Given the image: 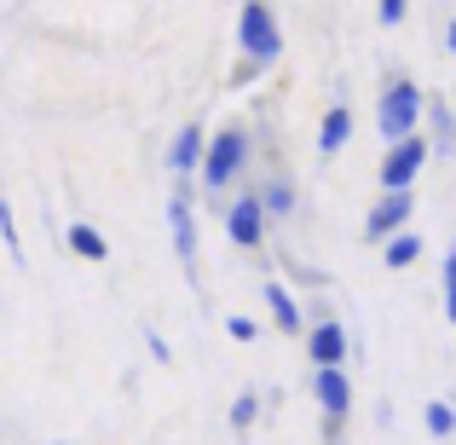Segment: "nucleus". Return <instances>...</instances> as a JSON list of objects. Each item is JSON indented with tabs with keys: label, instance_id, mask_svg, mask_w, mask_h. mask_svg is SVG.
I'll list each match as a JSON object with an SVG mask.
<instances>
[{
	"label": "nucleus",
	"instance_id": "nucleus-15",
	"mask_svg": "<svg viewBox=\"0 0 456 445\" xmlns=\"http://www.w3.org/2000/svg\"><path fill=\"white\" fill-rule=\"evenodd\" d=\"M64 249H69V255H81V260H93V267H104V260H110L104 232H99V226H87V220H69L64 226Z\"/></svg>",
	"mask_w": 456,
	"mask_h": 445
},
{
	"label": "nucleus",
	"instance_id": "nucleus-27",
	"mask_svg": "<svg viewBox=\"0 0 456 445\" xmlns=\"http://www.w3.org/2000/svg\"><path fill=\"white\" fill-rule=\"evenodd\" d=\"M445 53H451V58H456V18H451V23H445Z\"/></svg>",
	"mask_w": 456,
	"mask_h": 445
},
{
	"label": "nucleus",
	"instance_id": "nucleus-4",
	"mask_svg": "<svg viewBox=\"0 0 456 445\" xmlns=\"http://www.w3.org/2000/svg\"><path fill=\"white\" fill-rule=\"evenodd\" d=\"M301 335H306V365H312V370H346L353 358L364 365V347L346 335L341 318H318V324H306Z\"/></svg>",
	"mask_w": 456,
	"mask_h": 445
},
{
	"label": "nucleus",
	"instance_id": "nucleus-12",
	"mask_svg": "<svg viewBox=\"0 0 456 445\" xmlns=\"http://www.w3.org/2000/svg\"><path fill=\"white\" fill-rule=\"evenodd\" d=\"M312 145H318V162H335V156L353 145V111H346V99H335L330 111L318 116V139H312Z\"/></svg>",
	"mask_w": 456,
	"mask_h": 445
},
{
	"label": "nucleus",
	"instance_id": "nucleus-20",
	"mask_svg": "<svg viewBox=\"0 0 456 445\" xmlns=\"http://www.w3.org/2000/svg\"><path fill=\"white\" fill-rule=\"evenodd\" d=\"M439 290H445V318H451V335H456V237H451L445 272H439Z\"/></svg>",
	"mask_w": 456,
	"mask_h": 445
},
{
	"label": "nucleus",
	"instance_id": "nucleus-17",
	"mask_svg": "<svg viewBox=\"0 0 456 445\" xmlns=\"http://www.w3.org/2000/svg\"><path fill=\"white\" fill-rule=\"evenodd\" d=\"M225 423H232V434H237V440H248V434L260 428V393H255V388H243V393L232 400V411H225Z\"/></svg>",
	"mask_w": 456,
	"mask_h": 445
},
{
	"label": "nucleus",
	"instance_id": "nucleus-3",
	"mask_svg": "<svg viewBox=\"0 0 456 445\" xmlns=\"http://www.w3.org/2000/svg\"><path fill=\"white\" fill-rule=\"evenodd\" d=\"M237 46H243V58H255L266 70L283 58V23L272 12V0H243L237 6Z\"/></svg>",
	"mask_w": 456,
	"mask_h": 445
},
{
	"label": "nucleus",
	"instance_id": "nucleus-6",
	"mask_svg": "<svg viewBox=\"0 0 456 445\" xmlns=\"http://www.w3.org/2000/svg\"><path fill=\"white\" fill-rule=\"evenodd\" d=\"M422 168H428V139L411 134V139H399V145H387V156H381V168H376V179H381V191H416Z\"/></svg>",
	"mask_w": 456,
	"mask_h": 445
},
{
	"label": "nucleus",
	"instance_id": "nucleus-14",
	"mask_svg": "<svg viewBox=\"0 0 456 445\" xmlns=\"http://www.w3.org/2000/svg\"><path fill=\"white\" fill-rule=\"evenodd\" d=\"M266 312H272V330L278 335H301L306 330V318H301V301H295V290L289 284H278V278H266Z\"/></svg>",
	"mask_w": 456,
	"mask_h": 445
},
{
	"label": "nucleus",
	"instance_id": "nucleus-8",
	"mask_svg": "<svg viewBox=\"0 0 456 445\" xmlns=\"http://www.w3.org/2000/svg\"><path fill=\"white\" fill-rule=\"evenodd\" d=\"M411 214H416L411 191H381V197L370 202V214H364V243H387V237H399L404 226H411Z\"/></svg>",
	"mask_w": 456,
	"mask_h": 445
},
{
	"label": "nucleus",
	"instance_id": "nucleus-9",
	"mask_svg": "<svg viewBox=\"0 0 456 445\" xmlns=\"http://www.w3.org/2000/svg\"><path fill=\"white\" fill-rule=\"evenodd\" d=\"M260 197V214H266V226H283L301 214V191H295V179L283 174V168H266V179L260 185H248Z\"/></svg>",
	"mask_w": 456,
	"mask_h": 445
},
{
	"label": "nucleus",
	"instance_id": "nucleus-16",
	"mask_svg": "<svg viewBox=\"0 0 456 445\" xmlns=\"http://www.w3.org/2000/svg\"><path fill=\"white\" fill-rule=\"evenodd\" d=\"M381 260H387V272L416 267V260H422V237H416V226H404L399 237H387V243H381Z\"/></svg>",
	"mask_w": 456,
	"mask_h": 445
},
{
	"label": "nucleus",
	"instance_id": "nucleus-22",
	"mask_svg": "<svg viewBox=\"0 0 456 445\" xmlns=\"http://www.w3.org/2000/svg\"><path fill=\"white\" fill-rule=\"evenodd\" d=\"M404 12H411V0H376V23L381 29H399Z\"/></svg>",
	"mask_w": 456,
	"mask_h": 445
},
{
	"label": "nucleus",
	"instance_id": "nucleus-19",
	"mask_svg": "<svg viewBox=\"0 0 456 445\" xmlns=\"http://www.w3.org/2000/svg\"><path fill=\"white\" fill-rule=\"evenodd\" d=\"M0 243H6V260H12V267H29V255H23V237H18V214H12V202H0Z\"/></svg>",
	"mask_w": 456,
	"mask_h": 445
},
{
	"label": "nucleus",
	"instance_id": "nucleus-1",
	"mask_svg": "<svg viewBox=\"0 0 456 445\" xmlns=\"http://www.w3.org/2000/svg\"><path fill=\"white\" fill-rule=\"evenodd\" d=\"M255 168V128L248 122H220L202 145V162H197V191L208 202H220L225 191L243 185V174Z\"/></svg>",
	"mask_w": 456,
	"mask_h": 445
},
{
	"label": "nucleus",
	"instance_id": "nucleus-24",
	"mask_svg": "<svg viewBox=\"0 0 456 445\" xmlns=\"http://www.w3.org/2000/svg\"><path fill=\"white\" fill-rule=\"evenodd\" d=\"M145 353L156 365H174V347H167V335H156V330H145Z\"/></svg>",
	"mask_w": 456,
	"mask_h": 445
},
{
	"label": "nucleus",
	"instance_id": "nucleus-11",
	"mask_svg": "<svg viewBox=\"0 0 456 445\" xmlns=\"http://www.w3.org/2000/svg\"><path fill=\"white\" fill-rule=\"evenodd\" d=\"M422 122H428V156H456V111L445 93H422Z\"/></svg>",
	"mask_w": 456,
	"mask_h": 445
},
{
	"label": "nucleus",
	"instance_id": "nucleus-10",
	"mask_svg": "<svg viewBox=\"0 0 456 445\" xmlns=\"http://www.w3.org/2000/svg\"><path fill=\"white\" fill-rule=\"evenodd\" d=\"M312 400H318L323 423L346 428V416H353V376L346 370H312Z\"/></svg>",
	"mask_w": 456,
	"mask_h": 445
},
{
	"label": "nucleus",
	"instance_id": "nucleus-2",
	"mask_svg": "<svg viewBox=\"0 0 456 445\" xmlns=\"http://www.w3.org/2000/svg\"><path fill=\"white\" fill-rule=\"evenodd\" d=\"M376 128H381L387 145L422 134V87H416L404 70H387V81H381V93H376Z\"/></svg>",
	"mask_w": 456,
	"mask_h": 445
},
{
	"label": "nucleus",
	"instance_id": "nucleus-5",
	"mask_svg": "<svg viewBox=\"0 0 456 445\" xmlns=\"http://www.w3.org/2000/svg\"><path fill=\"white\" fill-rule=\"evenodd\" d=\"M167 232H174V260L185 267V284H197V191L185 179H174V197H167Z\"/></svg>",
	"mask_w": 456,
	"mask_h": 445
},
{
	"label": "nucleus",
	"instance_id": "nucleus-23",
	"mask_svg": "<svg viewBox=\"0 0 456 445\" xmlns=\"http://www.w3.org/2000/svg\"><path fill=\"white\" fill-rule=\"evenodd\" d=\"M260 76H266V64H255V58H243V64H237V70H232L225 81H232V87H255Z\"/></svg>",
	"mask_w": 456,
	"mask_h": 445
},
{
	"label": "nucleus",
	"instance_id": "nucleus-26",
	"mask_svg": "<svg viewBox=\"0 0 456 445\" xmlns=\"http://www.w3.org/2000/svg\"><path fill=\"white\" fill-rule=\"evenodd\" d=\"M323 445H346V428H335V423H323Z\"/></svg>",
	"mask_w": 456,
	"mask_h": 445
},
{
	"label": "nucleus",
	"instance_id": "nucleus-21",
	"mask_svg": "<svg viewBox=\"0 0 456 445\" xmlns=\"http://www.w3.org/2000/svg\"><path fill=\"white\" fill-rule=\"evenodd\" d=\"M225 335H232V342H260V324L255 318H248V312H232V318H225Z\"/></svg>",
	"mask_w": 456,
	"mask_h": 445
},
{
	"label": "nucleus",
	"instance_id": "nucleus-25",
	"mask_svg": "<svg viewBox=\"0 0 456 445\" xmlns=\"http://www.w3.org/2000/svg\"><path fill=\"white\" fill-rule=\"evenodd\" d=\"M370 416H376V428H393V400H376V411H370Z\"/></svg>",
	"mask_w": 456,
	"mask_h": 445
},
{
	"label": "nucleus",
	"instance_id": "nucleus-18",
	"mask_svg": "<svg viewBox=\"0 0 456 445\" xmlns=\"http://www.w3.org/2000/svg\"><path fill=\"white\" fill-rule=\"evenodd\" d=\"M422 428H428L434 440H451V434H456V405H451V400H428V405H422Z\"/></svg>",
	"mask_w": 456,
	"mask_h": 445
},
{
	"label": "nucleus",
	"instance_id": "nucleus-13",
	"mask_svg": "<svg viewBox=\"0 0 456 445\" xmlns=\"http://www.w3.org/2000/svg\"><path fill=\"white\" fill-rule=\"evenodd\" d=\"M202 145H208V128H202V122H185L174 134V145H167V174L191 185V179H197V162H202Z\"/></svg>",
	"mask_w": 456,
	"mask_h": 445
},
{
	"label": "nucleus",
	"instance_id": "nucleus-7",
	"mask_svg": "<svg viewBox=\"0 0 456 445\" xmlns=\"http://www.w3.org/2000/svg\"><path fill=\"white\" fill-rule=\"evenodd\" d=\"M266 214H260V197L255 191H237L232 202H225V237H232L237 249H243V255H255L260 243H266Z\"/></svg>",
	"mask_w": 456,
	"mask_h": 445
}]
</instances>
